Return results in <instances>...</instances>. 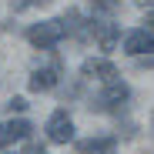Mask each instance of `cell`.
<instances>
[{
  "mask_svg": "<svg viewBox=\"0 0 154 154\" xmlns=\"http://www.w3.org/2000/svg\"><path fill=\"white\" fill-rule=\"evenodd\" d=\"M151 124H154V117H151Z\"/></svg>",
  "mask_w": 154,
  "mask_h": 154,
  "instance_id": "obj_17",
  "label": "cell"
},
{
  "mask_svg": "<svg viewBox=\"0 0 154 154\" xmlns=\"http://www.w3.org/2000/svg\"><path fill=\"white\" fill-rule=\"evenodd\" d=\"M114 151H117L114 137H91L77 144V154H114Z\"/></svg>",
  "mask_w": 154,
  "mask_h": 154,
  "instance_id": "obj_10",
  "label": "cell"
},
{
  "mask_svg": "<svg viewBox=\"0 0 154 154\" xmlns=\"http://www.w3.org/2000/svg\"><path fill=\"white\" fill-rule=\"evenodd\" d=\"M147 50H154V34H151L147 27H137V30H127V34H124V54L144 57Z\"/></svg>",
  "mask_w": 154,
  "mask_h": 154,
  "instance_id": "obj_5",
  "label": "cell"
},
{
  "mask_svg": "<svg viewBox=\"0 0 154 154\" xmlns=\"http://www.w3.org/2000/svg\"><path fill=\"white\" fill-rule=\"evenodd\" d=\"M23 154H47L40 144H27V147H23Z\"/></svg>",
  "mask_w": 154,
  "mask_h": 154,
  "instance_id": "obj_14",
  "label": "cell"
},
{
  "mask_svg": "<svg viewBox=\"0 0 154 154\" xmlns=\"http://www.w3.org/2000/svg\"><path fill=\"white\" fill-rule=\"evenodd\" d=\"M91 34L97 37L100 50H114L117 40H121V27L117 23H107V20H91Z\"/></svg>",
  "mask_w": 154,
  "mask_h": 154,
  "instance_id": "obj_7",
  "label": "cell"
},
{
  "mask_svg": "<svg viewBox=\"0 0 154 154\" xmlns=\"http://www.w3.org/2000/svg\"><path fill=\"white\" fill-rule=\"evenodd\" d=\"M81 77H87V81H100V84H111L117 81V67L104 57H87L81 64Z\"/></svg>",
  "mask_w": 154,
  "mask_h": 154,
  "instance_id": "obj_4",
  "label": "cell"
},
{
  "mask_svg": "<svg viewBox=\"0 0 154 154\" xmlns=\"http://www.w3.org/2000/svg\"><path fill=\"white\" fill-rule=\"evenodd\" d=\"M91 4H94L97 10H104V14H114V10L121 7V0H91Z\"/></svg>",
  "mask_w": 154,
  "mask_h": 154,
  "instance_id": "obj_13",
  "label": "cell"
},
{
  "mask_svg": "<svg viewBox=\"0 0 154 154\" xmlns=\"http://www.w3.org/2000/svg\"><path fill=\"white\" fill-rule=\"evenodd\" d=\"M4 154H7V151H4Z\"/></svg>",
  "mask_w": 154,
  "mask_h": 154,
  "instance_id": "obj_18",
  "label": "cell"
},
{
  "mask_svg": "<svg viewBox=\"0 0 154 154\" xmlns=\"http://www.w3.org/2000/svg\"><path fill=\"white\" fill-rule=\"evenodd\" d=\"M30 131H34L30 121H23V117L4 121V124H0V147H10V144H17V141H27Z\"/></svg>",
  "mask_w": 154,
  "mask_h": 154,
  "instance_id": "obj_6",
  "label": "cell"
},
{
  "mask_svg": "<svg viewBox=\"0 0 154 154\" xmlns=\"http://www.w3.org/2000/svg\"><path fill=\"white\" fill-rule=\"evenodd\" d=\"M4 107H7L10 114H23V111H27V100H23V97H10Z\"/></svg>",
  "mask_w": 154,
  "mask_h": 154,
  "instance_id": "obj_12",
  "label": "cell"
},
{
  "mask_svg": "<svg viewBox=\"0 0 154 154\" xmlns=\"http://www.w3.org/2000/svg\"><path fill=\"white\" fill-rule=\"evenodd\" d=\"M127 97H131V87L117 77V81L104 84V91H100V97H97V104H91V107H97V111H121V107L127 104Z\"/></svg>",
  "mask_w": 154,
  "mask_h": 154,
  "instance_id": "obj_2",
  "label": "cell"
},
{
  "mask_svg": "<svg viewBox=\"0 0 154 154\" xmlns=\"http://www.w3.org/2000/svg\"><path fill=\"white\" fill-rule=\"evenodd\" d=\"M47 141H50V144H67V141H74V121H70V114H67L64 107H57L54 114L47 117Z\"/></svg>",
  "mask_w": 154,
  "mask_h": 154,
  "instance_id": "obj_3",
  "label": "cell"
},
{
  "mask_svg": "<svg viewBox=\"0 0 154 154\" xmlns=\"http://www.w3.org/2000/svg\"><path fill=\"white\" fill-rule=\"evenodd\" d=\"M60 23H64V37L70 34V37H77V40H84V37L91 34V20H84L77 10H67V14L60 17Z\"/></svg>",
  "mask_w": 154,
  "mask_h": 154,
  "instance_id": "obj_9",
  "label": "cell"
},
{
  "mask_svg": "<svg viewBox=\"0 0 154 154\" xmlns=\"http://www.w3.org/2000/svg\"><path fill=\"white\" fill-rule=\"evenodd\" d=\"M27 40L40 50H50V47H57L64 40V23L60 20H40L34 23V27H27Z\"/></svg>",
  "mask_w": 154,
  "mask_h": 154,
  "instance_id": "obj_1",
  "label": "cell"
},
{
  "mask_svg": "<svg viewBox=\"0 0 154 154\" xmlns=\"http://www.w3.org/2000/svg\"><path fill=\"white\" fill-rule=\"evenodd\" d=\"M137 64L141 67H154V57H137Z\"/></svg>",
  "mask_w": 154,
  "mask_h": 154,
  "instance_id": "obj_15",
  "label": "cell"
},
{
  "mask_svg": "<svg viewBox=\"0 0 154 154\" xmlns=\"http://www.w3.org/2000/svg\"><path fill=\"white\" fill-rule=\"evenodd\" d=\"M137 7H151L154 10V0H137Z\"/></svg>",
  "mask_w": 154,
  "mask_h": 154,
  "instance_id": "obj_16",
  "label": "cell"
},
{
  "mask_svg": "<svg viewBox=\"0 0 154 154\" xmlns=\"http://www.w3.org/2000/svg\"><path fill=\"white\" fill-rule=\"evenodd\" d=\"M44 4H50V0H10V10H14V14H20V10H30V7H44Z\"/></svg>",
  "mask_w": 154,
  "mask_h": 154,
  "instance_id": "obj_11",
  "label": "cell"
},
{
  "mask_svg": "<svg viewBox=\"0 0 154 154\" xmlns=\"http://www.w3.org/2000/svg\"><path fill=\"white\" fill-rule=\"evenodd\" d=\"M57 77H60V67H57V64H54V67H40V70L30 74L27 87L37 91V94H47V91H54V87H57Z\"/></svg>",
  "mask_w": 154,
  "mask_h": 154,
  "instance_id": "obj_8",
  "label": "cell"
}]
</instances>
